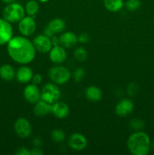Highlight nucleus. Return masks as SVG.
<instances>
[{
    "mask_svg": "<svg viewBox=\"0 0 154 155\" xmlns=\"http://www.w3.org/2000/svg\"><path fill=\"white\" fill-rule=\"evenodd\" d=\"M7 44L9 56L17 63L26 64L33 61L35 58L36 48L33 42L25 36L12 37Z\"/></svg>",
    "mask_w": 154,
    "mask_h": 155,
    "instance_id": "nucleus-1",
    "label": "nucleus"
},
{
    "mask_svg": "<svg viewBox=\"0 0 154 155\" xmlns=\"http://www.w3.org/2000/svg\"><path fill=\"white\" fill-rule=\"evenodd\" d=\"M128 151L134 155H146L151 147L149 136L146 133L137 131L129 136L127 142Z\"/></svg>",
    "mask_w": 154,
    "mask_h": 155,
    "instance_id": "nucleus-2",
    "label": "nucleus"
},
{
    "mask_svg": "<svg viewBox=\"0 0 154 155\" xmlns=\"http://www.w3.org/2000/svg\"><path fill=\"white\" fill-rule=\"evenodd\" d=\"M3 18L10 23L18 22L25 17V10L19 3L8 4L3 10Z\"/></svg>",
    "mask_w": 154,
    "mask_h": 155,
    "instance_id": "nucleus-3",
    "label": "nucleus"
},
{
    "mask_svg": "<svg viewBox=\"0 0 154 155\" xmlns=\"http://www.w3.org/2000/svg\"><path fill=\"white\" fill-rule=\"evenodd\" d=\"M49 78L55 84L63 85L69 81L71 74L69 69L64 66H55L51 68L48 72Z\"/></svg>",
    "mask_w": 154,
    "mask_h": 155,
    "instance_id": "nucleus-4",
    "label": "nucleus"
},
{
    "mask_svg": "<svg viewBox=\"0 0 154 155\" xmlns=\"http://www.w3.org/2000/svg\"><path fill=\"white\" fill-rule=\"evenodd\" d=\"M60 91L54 83H47L42 88L41 92V98L49 104H53L59 100Z\"/></svg>",
    "mask_w": 154,
    "mask_h": 155,
    "instance_id": "nucleus-5",
    "label": "nucleus"
},
{
    "mask_svg": "<svg viewBox=\"0 0 154 155\" xmlns=\"http://www.w3.org/2000/svg\"><path fill=\"white\" fill-rule=\"evenodd\" d=\"M33 44L36 48V51L44 54L49 52L53 46L51 38L45 34L36 36L33 39Z\"/></svg>",
    "mask_w": 154,
    "mask_h": 155,
    "instance_id": "nucleus-6",
    "label": "nucleus"
},
{
    "mask_svg": "<svg viewBox=\"0 0 154 155\" xmlns=\"http://www.w3.org/2000/svg\"><path fill=\"white\" fill-rule=\"evenodd\" d=\"M36 24L31 16L24 17L19 21L18 29L24 36H30L36 31Z\"/></svg>",
    "mask_w": 154,
    "mask_h": 155,
    "instance_id": "nucleus-7",
    "label": "nucleus"
},
{
    "mask_svg": "<svg viewBox=\"0 0 154 155\" xmlns=\"http://www.w3.org/2000/svg\"><path fill=\"white\" fill-rule=\"evenodd\" d=\"M14 131L20 138L26 139L29 137L32 133L31 124L26 118H19L14 124Z\"/></svg>",
    "mask_w": 154,
    "mask_h": 155,
    "instance_id": "nucleus-8",
    "label": "nucleus"
},
{
    "mask_svg": "<svg viewBox=\"0 0 154 155\" xmlns=\"http://www.w3.org/2000/svg\"><path fill=\"white\" fill-rule=\"evenodd\" d=\"M13 37V28L11 23L0 18V45L7 44Z\"/></svg>",
    "mask_w": 154,
    "mask_h": 155,
    "instance_id": "nucleus-9",
    "label": "nucleus"
},
{
    "mask_svg": "<svg viewBox=\"0 0 154 155\" xmlns=\"http://www.w3.org/2000/svg\"><path fill=\"white\" fill-rule=\"evenodd\" d=\"M65 21L60 18H55L50 21L48 25L44 30V34L51 38L56 33H61L65 29Z\"/></svg>",
    "mask_w": 154,
    "mask_h": 155,
    "instance_id": "nucleus-10",
    "label": "nucleus"
},
{
    "mask_svg": "<svg viewBox=\"0 0 154 155\" xmlns=\"http://www.w3.org/2000/svg\"><path fill=\"white\" fill-rule=\"evenodd\" d=\"M68 145L75 151H82L87 146V139L80 133H73L69 136Z\"/></svg>",
    "mask_w": 154,
    "mask_h": 155,
    "instance_id": "nucleus-11",
    "label": "nucleus"
},
{
    "mask_svg": "<svg viewBox=\"0 0 154 155\" xmlns=\"http://www.w3.org/2000/svg\"><path fill=\"white\" fill-rule=\"evenodd\" d=\"M24 98L31 104H36L41 99V92L37 85H27L24 89Z\"/></svg>",
    "mask_w": 154,
    "mask_h": 155,
    "instance_id": "nucleus-12",
    "label": "nucleus"
},
{
    "mask_svg": "<svg viewBox=\"0 0 154 155\" xmlns=\"http://www.w3.org/2000/svg\"><path fill=\"white\" fill-rule=\"evenodd\" d=\"M49 58L53 63L62 64L66 59V52L61 45H54L49 51Z\"/></svg>",
    "mask_w": 154,
    "mask_h": 155,
    "instance_id": "nucleus-13",
    "label": "nucleus"
},
{
    "mask_svg": "<svg viewBox=\"0 0 154 155\" xmlns=\"http://www.w3.org/2000/svg\"><path fill=\"white\" fill-rule=\"evenodd\" d=\"M134 109V103L128 98H124L119 101L116 106V114L120 117H125L129 115Z\"/></svg>",
    "mask_w": 154,
    "mask_h": 155,
    "instance_id": "nucleus-14",
    "label": "nucleus"
},
{
    "mask_svg": "<svg viewBox=\"0 0 154 155\" xmlns=\"http://www.w3.org/2000/svg\"><path fill=\"white\" fill-rule=\"evenodd\" d=\"M69 106L65 102L57 101L52 104L51 113L59 119H63V118L66 117L69 114Z\"/></svg>",
    "mask_w": 154,
    "mask_h": 155,
    "instance_id": "nucleus-15",
    "label": "nucleus"
},
{
    "mask_svg": "<svg viewBox=\"0 0 154 155\" xmlns=\"http://www.w3.org/2000/svg\"><path fill=\"white\" fill-rule=\"evenodd\" d=\"M60 45L63 48H72L76 45L78 41V37L72 32H65L62 33L59 37Z\"/></svg>",
    "mask_w": 154,
    "mask_h": 155,
    "instance_id": "nucleus-16",
    "label": "nucleus"
},
{
    "mask_svg": "<svg viewBox=\"0 0 154 155\" xmlns=\"http://www.w3.org/2000/svg\"><path fill=\"white\" fill-rule=\"evenodd\" d=\"M33 76V71L27 66H23L18 70L16 73V78L21 83H27L32 80Z\"/></svg>",
    "mask_w": 154,
    "mask_h": 155,
    "instance_id": "nucleus-17",
    "label": "nucleus"
},
{
    "mask_svg": "<svg viewBox=\"0 0 154 155\" xmlns=\"http://www.w3.org/2000/svg\"><path fill=\"white\" fill-rule=\"evenodd\" d=\"M51 107H52V104H49L41 98L39 101L36 103L33 112L36 116L42 117L51 113Z\"/></svg>",
    "mask_w": 154,
    "mask_h": 155,
    "instance_id": "nucleus-18",
    "label": "nucleus"
},
{
    "mask_svg": "<svg viewBox=\"0 0 154 155\" xmlns=\"http://www.w3.org/2000/svg\"><path fill=\"white\" fill-rule=\"evenodd\" d=\"M85 96L89 101H98L102 98V92L98 86H89L86 89Z\"/></svg>",
    "mask_w": 154,
    "mask_h": 155,
    "instance_id": "nucleus-19",
    "label": "nucleus"
},
{
    "mask_svg": "<svg viewBox=\"0 0 154 155\" xmlns=\"http://www.w3.org/2000/svg\"><path fill=\"white\" fill-rule=\"evenodd\" d=\"M16 76L14 69L9 64H4L0 68V77L6 81H11Z\"/></svg>",
    "mask_w": 154,
    "mask_h": 155,
    "instance_id": "nucleus-20",
    "label": "nucleus"
},
{
    "mask_svg": "<svg viewBox=\"0 0 154 155\" xmlns=\"http://www.w3.org/2000/svg\"><path fill=\"white\" fill-rule=\"evenodd\" d=\"M104 7L111 12H117L122 8L124 5L123 0H104Z\"/></svg>",
    "mask_w": 154,
    "mask_h": 155,
    "instance_id": "nucleus-21",
    "label": "nucleus"
},
{
    "mask_svg": "<svg viewBox=\"0 0 154 155\" xmlns=\"http://www.w3.org/2000/svg\"><path fill=\"white\" fill-rule=\"evenodd\" d=\"M39 9V5L36 0H30L26 4V12L30 16H33L38 12Z\"/></svg>",
    "mask_w": 154,
    "mask_h": 155,
    "instance_id": "nucleus-22",
    "label": "nucleus"
},
{
    "mask_svg": "<svg viewBox=\"0 0 154 155\" xmlns=\"http://www.w3.org/2000/svg\"><path fill=\"white\" fill-rule=\"evenodd\" d=\"M74 57L78 61H85L88 58V52L83 47H78L74 51Z\"/></svg>",
    "mask_w": 154,
    "mask_h": 155,
    "instance_id": "nucleus-23",
    "label": "nucleus"
},
{
    "mask_svg": "<svg viewBox=\"0 0 154 155\" xmlns=\"http://www.w3.org/2000/svg\"><path fill=\"white\" fill-rule=\"evenodd\" d=\"M65 133L60 129H56L54 130L51 133V137L52 140L56 142H61L65 139Z\"/></svg>",
    "mask_w": 154,
    "mask_h": 155,
    "instance_id": "nucleus-24",
    "label": "nucleus"
},
{
    "mask_svg": "<svg viewBox=\"0 0 154 155\" xmlns=\"http://www.w3.org/2000/svg\"><path fill=\"white\" fill-rule=\"evenodd\" d=\"M140 0H127L125 2V7L130 12H134L140 7Z\"/></svg>",
    "mask_w": 154,
    "mask_h": 155,
    "instance_id": "nucleus-25",
    "label": "nucleus"
},
{
    "mask_svg": "<svg viewBox=\"0 0 154 155\" xmlns=\"http://www.w3.org/2000/svg\"><path fill=\"white\" fill-rule=\"evenodd\" d=\"M130 127L133 130L140 131L142 129L144 128V123H143V120L140 119H134L130 122Z\"/></svg>",
    "mask_w": 154,
    "mask_h": 155,
    "instance_id": "nucleus-26",
    "label": "nucleus"
},
{
    "mask_svg": "<svg viewBox=\"0 0 154 155\" xmlns=\"http://www.w3.org/2000/svg\"><path fill=\"white\" fill-rule=\"evenodd\" d=\"M85 75V70L82 68H77L73 74V78L76 83H79L84 78Z\"/></svg>",
    "mask_w": 154,
    "mask_h": 155,
    "instance_id": "nucleus-27",
    "label": "nucleus"
},
{
    "mask_svg": "<svg viewBox=\"0 0 154 155\" xmlns=\"http://www.w3.org/2000/svg\"><path fill=\"white\" fill-rule=\"evenodd\" d=\"M17 155H30V151H29L25 147H20L15 151Z\"/></svg>",
    "mask_w": 154,
    "mask_h": 155,
    "instance_id": "nucleus-28",
    "label": "nucleus"
},
{
    "mask_svg": "<svg viewBox=\"0 0 154 155\" xmlns=\"http://www.w3.org/2000/svg\"><path fill=\"white\" fill-rule=\"evenodd\" d=\"M78 41L81 43H86L89 41V36L87 33H81L79 35V36L78 37Z\"/></svg>",
    "mask_w": 154,
    "mask_h": 155,
    "instance_id": "nucleus-29",
    "label": "nucleus"
},
{
    "mask_svg": "<svg viewBox=\"0 0 154 155\" xmlns=\"http://www.w3.org/2000/svg\"><path fill=\"white\" fill-rule=\"evenodd\" d=\"M42 75H40V74H34V75L33 76V77H32V82H33V84H35V85L40 84V83L42 82Z\"/></svg>",
    "mask_w": 154,
    "mask_h": 155,
    "instance_id": "nucleus-30",
    "label": "nucleus"
},
{
    "mask_svg": "<svg viewBox=\"0 0 154 155\" xmlns=\"http://www.w3.org/2000/svg\"><path fill=\"white\" fill-rule=\"evenodd\" d=\"M43 151L39 148H34L30 151V155H42Z\"/></svg>",
    "mask_w": 154,
    "mask_h": 155,
    "instance_id": "nucleus-31",
    "label": "nucleus"
},
{
    "mask_svg": "<svg viewBox=\"0 0 154 155\" xmlns=\"http://www.w3.org/2000/svg\"><path fill=\"white\" fill-rule=\"evenodd\" d=\"M51 42H52L53 45H58L59 44H60V42H59V38L53 36L51 37Z\"/></svg>",
    "mask_w": 154,
    "mask_h": 155,
    "instance_id": "nucleus-32",
    "label": "nucleus"
},
{
    "mask_svg": "<svg viewBox=\"0 0 154 155\" xmlns=\"http://www.w3.org/2000/svg\"><path fill=\"white\" fill-rule=\"evenodd\" d=\"M2 2H3L4 3H6V4H10V3L14 2L16 0H1Z\"/></svg>",
    "mask_w": 154,
    "mask_h": 155,
    "instance_id": "nucleus-33",
    "label": "nucleus"
},
{
    "mask_svg": "<svg viewBox=\"0 0 154 155\" xmlns=\"http://www.w3.org/2000/svg\"><path fill=\"white\" fill-rule=\"evenodd\" d=\"M34 142H38V143H41V142H42V141H40V140H39V142H37V139H35V140H34ZM34 145H37V146H39V145H40V144H39V145H37V144H34Z\"/></svg>",
    "mask_w": 154,
    "mask_h": 155,
    "instance_id": "nucleus-34",
    "label": "nucleus"
},
{
    "mask_svg": "<svg viewBox=\"0 0 154 155\" xmlns=\"http://www.w3.org/2000/svg\"><path fill=\"white\" fill-rule=\"evenodd\" d=\"M39 1L42 3H45V2H47L49 1V0H39Z\"/></svg>",
    "mask_w": 154,
    "mask_h": 155,
    "instance_id": "nucleus-35",
    "label": "nucleus"
},
{
    "mask_svg": "<svg viewBox=\"0 0 154 155\" xmlns=\"http://www.w3.org/2000/svg\"><path fill=\"white\" fill-rule=\"evenodd\" d=\"M152 148L154 149V142H153V143H152Z\"/></svg>",
    "mask_w": 154,
    "mask_h": 155,
    "instance_id": "nucleus-36",
    "label": "nucleus"
}]
</instances>
